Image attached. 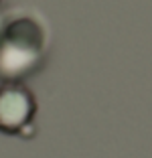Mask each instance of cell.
Listing matches in <instances>:
<instances>
[{"label": "cell", "mask_w": 152, "mask_h": 158, "mask_svg": "<svg viewBox=\"0 0 152 158\" xmlns=\"http://www.w3.org/2000/svg\"><path fill=\"white\" fill-rule=\"evenodd\" d=\"M45 35L31 16L6 23L0 41V79L4 83H20V79L37 71L43 59Z\"/></svg>", "instance_id": "obj_1"}, {"label": "cell", "mask_w": 152, "mask_h": 158, "mask_svg": "<svg viewBox=\"0 0 152 158\" xmlns=\"http://www.w3.org/2000/svg\"><path fill=\"white\" fill-rule=\"evenodd\" d=\"M35 98L23 83H4L0 87V132L20 134L35 116Z\"/></svg>", "instance_id": "obj_2"}, {"label": "cell", "mask_w": 152, "mask_h": 158, "mask_svg": "<svg viewBox=\"0 0 152 158\" xmlns=\"http://www.w3.org/2000/svg\"><path fill=\"white\" fill-rule=\"evenodd\" d=\"M4 31H6V23H4V19H2V14H0V41L4 37Z\"/></svg>", "instance_id": "obj_3"}]
</instances>
